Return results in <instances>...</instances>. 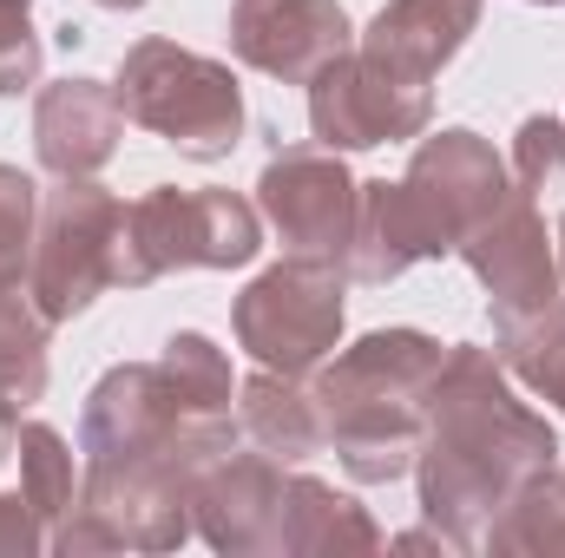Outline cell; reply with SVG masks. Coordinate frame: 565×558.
Here are the masks:
<instances>
[{
  "label": "cell",
  "instance_id": "obj_1",
  "mask_svg": "<svg viewBox=\"0 0 565 558\" xmlns=\"http://www.w3.org/2000/svg\"><path fill=\"white\" fill-rule=\"evenodd\" d=\"M559 466V433L540 408L520 401L513 375L480 342H447V362L427 388V433L415 453L422 513L454 533L467 558L480 552V533L507 513V500Z\"/></svg>",
  "mask_w": 565,
  "mask_h": 558
},
{
  "label": "cell",
  "instance_id": "obj_2",
  "mask_svg": "<svg viewBox=\"0 0 565 558\" xmlns=\"http://www.w3.org/2000/svg\"><path fill=\"white\" fill-rule=\"evenodd\" d=\"M447 362V342L427 329H369L362 342L335 348L309 375V401L322 420V453L355 486H395L415 473L427 433V388Z\"/></svg>",
  "mask_w": 565,
  "mask_h": 558
},
{
  "label": "cell",
  "instance_id": "obj_3",
  "mask_svg": "<svg viewBox=\"0 0 565 558\" xmlns=\"http://www.w3.org/2000/svg\"><path fill=\"white\" fill-rule=\"evenodd\" d=\"M264 250V211L244 191L151 184L119 211L113 289H151L178 270H244Z\"/></svg>",
  "mask_w": 565,
  "mask_h": 558
},
{
  "label": "cell",
  "instance_id": "obj_4",
  "mask_svg": "<svg viewBox=\"0 0 565 558\" xmlns=\"http://www.w3.org/2000/svg\"><path fill=\"white\" fill-rule=\"evenodd\" d=\"M113 93L126 106V126H139L151 139H164L191 164H224L244 144V86L231 73V60L191 53L164 33H145L126 46Z\"/></svg>",
  "mask_w": 565,
  "mask_h": 558
},
{
  "label": "cell",
  "instance_id": "obj_5",
  "mask_svg": "<svg viewBox=\"0 0 565 558\" xmlns=\"http://www.w3.org/2000/svg\"><path fill=\"white\" fill-rule=\"evenodd\" d=\"M349 329V270L335 257H296L257 270L231 302V335L257 368H277L289 382H309Z\"/></svg>",
  "mask_w": 565,
  "mask_h": 558
},
{
  "label": "cell",
  "instance_id": "obj_6",
  "mask_svg": "<svg viewBox=\"0 0 565 558\" xmlns=\"http://www.w3.org/2000/svg\"><path fill=\"white\" fill-rule=\"evenodd\" d=\"M126 197L99 178H53L40 191V224L26 250V296L33 309L66 329L113 289V237H119Z\"/></svg>",
  "mask_w": 565,
  "mask_h": 558
},
{
  "label": "cell",
  "instance_id": "obj_7",
  "mask_svg": "<svg viewBox=\"0 0 565 558\" xmlns=\"http://www.w3.org/2000/svg\"><path fill=\"white\" fill-rule=\"evenodd\" d=\"M402 191L422 217L434 257H454L467 230H480L507 197H513V171L507 158L493 151V139H480L473 126H427L415 151H408V171H402Z\"/></svg>",
  "mask_w": 565,
  "mask_h": 558
},
{
  "label": "cell",
  "instance_id": "obj_8",
  "mask_svg": "<svg viewBox=\"0 0 565 558\" xmlns=\"http://www.w3.org/2000/svg\"><path fill=\"white\" fill-rule=\"evenodd\" d=\"M427 126H434V86L388 73L362 46H349L309 79V139L342 158L375 144H415Z\"/></svg>",
  "mask_w": 565,
  "mask_h": 558
},
{
  "label": "cell",
  "instance_id": "obj_9",
  "mask_svg": "<svg viewBox=\"0 0 565 558\" xmlns=\"http://www.w3.org/2000/svg\"><path fill=\"white\" fill-rule=\"evenodd\" d=\"M355 197H362V178L329 144H282L257 171L264 230L296 257H335L342 264L349 230H355Z\"/></svg>",
  "mask_w": 565,
  "mask_h": 558
},
{
  "label": "cell",
  "instance_id": "obj_10",
  "mask_svg": "<svg viewBox=\"0 0 565 558\" xmlns=\"http://www.w3.org/2000/svg\"><path fill=\"white\" fill-rule=\"evenodd\" d=\"M454 257L480 277V289H487V315H493V322L533 315V309H546V302L565 296L559 250H553V230H546V204H533L520 184H513V197H507L480 230L460 237Z\"/></svg>",
  "mask_w": 565,
  "mask_h": 558
},
{
  "label": "cell",
  "instance_id": "obj_11",
  "mask_svg": "<svg viewBox=\"0 0 565 558\" xmlns=\"http://www.w3.org/2000/svg\"><path fill=\"white\" fill-rule=\"evenodd\" d=\"M349 46L355 20L342 0H231V60L264 79L309 86Z\"/></svg>",
  "mask_w": 565,
  "mask_h": 558
},
{
  "label": "cell",
  "instance_id": "obj_12",
  "mask_svg": "<svg viewBox=\"0 0 565 558\" xmlns=\"http://www.w3.org/2000/svg\"><path fill=\"white\" fill-rule=\"evenodd\" d=\"M282 480L289 466L270 453H244V440L231 453H217L198 486H191V533L211 546V552L250 558V552H277L282 533Z\"/></svg>",
  "mask_w": 565,
  "mask_h": 558
},
{
  "label": "cell",
  "instance_id": "obj_13",
  "mask_svg": "<svg viewBox=\"0 0 565 558\" xmlns=\"http://www.w3.org/2000/svg\"><path fill=\"white\" fill-rule=\"evenodd\" d=\"M126 139V106L113 79H53L33 93V158L46 178H99Z\"/></svg>",
  "mask_w": 565,
  "mask_h": 558
},
{
  "label": "cell",
  "instance_id": "obj_14",
  "mask_svg": "<svg viewBox=\"0 0 565 558\" xmlns=\"http://www.w3.org/2000/svg\"><path fill=\"white\" fill-rule=\"evenodd\" d=\"M480 13H487V0H388L355 33V46L369 60H382L388 73L434 86V73L480 33Z\"/></svg>",
  "mask_w": 565,
  "mask_h": 558
},
{
  "label": "cell",
  "instance_id": "obj_15",
  "mask_svg": "<svg viewBox=\"0 0 565 558\" xmlns=\"http://www.w3.org/2000/svg\"><path fill=\"white\" fill-rule=\"evenodd\" d=\"M415 264H434V244H427V230H422V217H415V204H408V191H402V178L395 184L388 178H369L362 197H355V230H349L342 270H349V282L382 289V282L408 277Z\"/></svg>",
  "mask_w": 565,
  "mask_h": 558
},
{
  "label": "cell",
  "instance_id": "obj_16",
  "mask_svg": "<svg viewBox=\"0 0 565 558\" xmlns=\"http://www.w3.org/2000/svg\"><path fill=\"white\" fill-rule=\"evenodd\" d=\"M382 526L369 519V506H355L349 493H335L329 480L289 466L282 480V533H277V552L289 558H342V552H382Z\"/></svg>",
  "mask_w": 565,
  "mask_h": 558
},
{
  "label": "cell",
  "instance_id": "obj_17",
  "mask_svg": "<svg viewBox=\"0 0 565 558\" xmlns=\"http://www.w3.org/2000/svg\"><path fill=\"white\" fill-rule=\"evenodd\" d=\"M237 433L244 447L270 453L282 466H302L322 453V420L309 401V382H289L277 368H257L250 382H237Z\"/></svg>",
  "mask_w": 565,
  "mask_h": 558
},
{
  "label": "cell",
  "instance_id": "obj_18",
  "mask_svg": "<svg viewBox=\"0 0 565 558\" xmlns=\"http://www.w3.org/2000/svg\"><path fill=\"white\" fill-rule=\"evenodd\" d=\"M480 552L493 558H553L565 552V473L546 466L540 480H526L507 513L480 533Z\"/></svg>",
  "mask_w": 565,
  "mask_h": 558
},
{
  "label": "cell",
  "instance_id": "obj_19",
  "mask_svg": "<svg viewBox=\"0 0 565 558\" xmlns=\"http://www.w3.org/2000/svg\"><path fill=\"white\" fill-rule=\"evenodd\" d=\"M158 368L178 395V408L198 420H231L237 415V375H231V355L198 335V329H171L164 348H158Z\"/></svg>",
  "mask_w": 565,
  "mask_h": 558
},
{
  "label": "cell",
  "instance_id": "obj_20",
  "mask_svg": "<svg viewBox=\"0 0 565 558\" xmlns=\"http://www.w3.org/2000/svg\"><path fill=\"white\" fill-rule=\"evenodd\" d=\"M13 453H20V500H26L33 519L53 533V526L79 506V453H73L66 433L46 427V420H20Z\"/></svg>",
  "mask_w": 565,
  "mask_h": 558
},
{
  "label": "cell",
  "instance_id": "obj_21",
  "mask_svg": "<svg viewBox=\"0 0 565 558\" xmlns=\"http://www.w3.org/2000/svg\"><path fill=\"white\" fill-rule=\"evenodd\" d=\"M46 342L53 322L33 309L26 282H0V395L13 408H33L46 395Z\"/></svg>",
  "mask_w": 565,
  "mask_h": 558
},
{
  "label": "cell",
  "instance_id": "obj_22",
  "mask_svg": "<svg viewBox=\"0 0 565 558\" xmlns=\"http://www.w3.org/2000/svg\"><path fill=\"white\" fill-rule=\"evenodd\" d=\"M507 171H513V184H520L533 204H559L565 197V119H553V112L520 119Z\"/></svg>",
  "mask_w": 565,
  "mask_h": 558
},
{
  "label": "cell",
  "instance_id": "obj_23",
  "mask_svg": "<svg viewBox=\"0 0 565 558\" xmlns=\"http://www.w3.org/2000/svg\"><path fill=\"white\" fill-rule=\"evenodd\" d=\"M33 224H40V184L20 164H0V282H26Z\"/></svg>",
  "mask_w": 565,
  "mask_h": 558
},
{
  "label": "cell",
  "instance_id": "obj_24",
  "mask_svg": "<svg viewBox=\"0 0 565 558\" xmlns=\"http://www.w3.org/2000/svg\"><path fill=\"white\" fill-rule=\"evenodd\" d=\"M46 46L33 26V0H0V99H20L40 86Z\"/></svg>",
  "mask_w": 565,
  "mask_h": 558
},
{
  "label": "cell",
  "instance_id": "obj_25",
  "mask_svg": "<svg viewBox=\"0 0 565 558\" xmlns=\"http://www.w3.org/2000/svg\"><path fill=\"white\" fill-rule=\"evenodd\" d=\"M46 552V526L33 519V506L20 493H0V558H33Z\"/></svg>",
  "mask_w": 565,
  "mask_h": 558
},
{
  "label": "cell",
  "instance_id": "obj_26",
  "mask_svg": "<svg viewBox=\"0 0 565 558\" xmlns=\"http://www.w3.org/2000/svg\"><path fill=\"white\" fill-rule=\"evenodd\" d=\"M20 415H26V408H13V401L0 395V466L13 460V440H20Z\"/></svg>",
  "mask_w": 565,
  "mask_h": 558
},
{
  "label": "cell",
  "instance_id": "obj_27",
  "mask_svg": "<svg viewBox=\"0 0 565 558\" xmlns=\"http://www.w3.org/2000/svg\"><path fill=\"white\" fill-rule=\"evenodd\" d=\"M540 401H553V408H559V415H565V368H559V375H553V388H546Z\"/></svg>",
  "mask_w": 565,
  "mask_h": 558
},
{
  "label": "cell",
  "instance_id": "obj_28",
  "mask_svg": "<svg viewBox=\"0 0 565 558\" xmlns=\"http://www.w3.org/2000/svg\"><path fill=\"white\" fill-rule=\"evenodd\" d=\"M93 7H106V13H139L145 0H93Z\"/></svg>",
  "mask_w": 565,
  "mask_h": 558
},
{
  "label": "cell",
  "instance_id": "obj_29",
  "mask_svg": "<svg viewBox=\"0 0 565 558\" xmlns=\"http://www.w3.org/2000/svg\"><path fill=\"white\" fill-rule=\"evenodd\" d=\"M553 250H559V282H565V211H559V230H553Z\"/></svg>",
  "mask_w": 565,
  "mask_h": 558
},
{
  "label": "cell",
  "instance_id": "obj_30",
  "mask_svg": "<svg viewBox=\"0 0 565 558\" xmlns=\"http://www.w3.org/2000/svg\"><path fill=\"white\" fill-rule=\"evenodd\" d=\"M533 7H559V0H533Z\"/></svg>",
  "mask_w": 565,
  "mask_h": 558
}]
</instances>
